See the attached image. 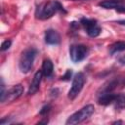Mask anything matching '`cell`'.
<instances>
[{"label": "cell", "instance_id": "6da1fadb", "mask_svg": "<svg viewBox=\"0 0 125 125\" xmlns=\"http://www.w3.org/2000/svg\"><path fill=\"white\" fill-rule=\"evenodd\" d=\"M57 13L66 14L63 6L57 0H51L46 3L40 4L35 11V17L39 20H47L53 17Z\"/></svg>", "mask_w": 125, "mask_h": 125}, {"label": "cell", "instance_id": "7a4b0ae2", "mask_svg": "<svg viewBox=\"0 0 125 125\" xmlns=\"http://www.w3.org/2000/svg\"><path fill=\"white\" fill-rule=\"evenodd\" d=\"M37 53H38L37 49L33 47L27 48L21 53L20 62H19V67L22 73H28L31 70V67L33 65Z\"/></svg>", "mask_w": 125, "mask_h": 125}, {"label": "cell", "instance_id": "3957f363", "mask_svg": "<svg viewBox=\"0 0 125 125\" xmlns=\"http://www.w3.org/2000/svg\"><path fill=\"white\" fill-rule=\"evenodd\" d=\"M94 105L93 104H87L84 107H82L81 109H79L78 111L74 112L73 114H71L67 120H66V124L67 125H74V124H78L83 122L84 120L88 119L94 112Z\"/></svg>", "mask_w": 125, "mask_h": 125}, {"label": "cell", "instance_id": "277c9868", "mask_svg": "<svg viewBox=\"0 0 125 125\" xmlns=\"http://www.w3.org/2000/svg\"><path fill=\"white\" fill-rule=\"evenodd\" d=\"M85 84V75L82 72H78L74 75L73 80H72V84L71 87L68 91L67 97L70 100H74L78 94L81 92V90L83 89V86Z\"/></svg>", "mask_w": 125, "mask_h": 125}, {"label": "cell", "instance_id": "5b68a950", "mask_svg": "<svg viewBox=\"0 0 125 125\" xmlns=\"http://www.w3.org/2000/svg\"><path fill=\"white\" fill-rule=\"evenodd\" d=\"M80 23L84 26L86 29L87 34L90 37H97L101 34L102 28L98 24V21L94 19H87V18H82L80 20Z\"/></svg>", "mask_w": 125, "mask_h": 125}, {"label": "cell", "instance_id": "8992f818", "mask_svg": "<svg viewBox=\"0 0 125 125\" xmlns=\"http://www.w3.org/2000/svg\"><path fill=\"white\" fill-rule=\"evenodd\" d=\"M88 55V48L85 45L78 44L72 45L69 48V57L73 62H79L83 61Z\"/></svg>", "mask_w": 125, "mask_h": 125}, {"label": "cell", "instance_id": "52a82bcc", "mask_svg": "<svg viewBox=\"0 0 125 125\" xmlns=\"http://www.w3.org/2000/svg\"><path fill=\"white\" fill-rule=\"evenodd\" d=\"M22 94H23V87L21 84L15 85L6 91L5 96H4L3 100L1 101V103H12V102L18 100Z\"/></svg>", "mask_w": 125, "mask_h": 125}, {"label": "cell", "instance_id": "ba28073f", "mask_svg": "<svg viewBox=\"0 0 125 125\" xmlns=\"http://www.w3.org/2000/svg\"><path fill=\"white\" fill-rule=\"evenodd\" d=\"M42 76H43L42 70H38V71L35 72V74L33 76V79H32L31 83L29 85V88H28V92H27L28 95H33L39 90L41 80H42Z\"/></svg>", "mask_w": 125, "mask_h": 125}, {"label": "cell", "instance_id": "9c48e42d", "mask_svg": "<svg viewBox=\"0 0 125 125\" xmlns=\"http://www.w3.org/2000/svg\"><path fill=\"white\" fill-rule=\"evenodd\" d=\"M45 42L49 45H58L61 42V36L55 29H47L45 31Z\"/></svg>", "mask_w": 125, "mask_h": 125}, {"label": "cell", "instance_id": "30bf717a", "mask_svg": "<svg viewBox=\"0 0 125 125\" xmlns=\"http://www.w3.org/2000/svg\"><path fill=\"white\" fill-rule=\"evenodd\" d=\"M115 97H116V94H112L111 92L101 94V96L98 100V104L101 105H108L110 104H113Z\"/></svg>", "mask_w": 125, "mask_h": 125}, {"label": "cell", "instance_id": "8fae6325", "mask_svg": "<svg viewBox=\"0 0 125 125\" xmlns=\"http://www.w3.org/2000/svg\"><path fill=\"white\" fill-rule=\"evenodd\" d=\"M42 73L45 77L47 78H50L52 77L53 73H54V64L52 62L51 60L47 59V60H44L43 63H42Z\"/></svg>", "mask_w": 125, "mask_h": 125}, {"label": "cell", "instance_id": "7c38bea8", "mask_svg": "<svg viewBox=\"0 0 125 125\" xmlns=\"http://www.w3.org/2000/svg\"><path fill=\"white\" fill-rule=\"evenodd\" d=\"M122 4H123L122 0H105V1L100 2L99 6L104 9H115Z\"/></svg>", "mask_w": 125, "mask_h": 125}, {"label": "cell", "instance_id": "4fadbf2b", "mask_svg": "<svg viewBox=\"0 0 125 125\" xmlns=\"http://www.w3.org/2000/svg\"><path fill=\"white\" fill-rule=\"evenodd\" d=\"M125 50V41H117L109 46V54L114 55L115 53L122 52Z\"/></svg>", "mask_w": 125, "mask_h": 125}, {"label": "cell", "instance_id": "5bb4252c", "mask_svg": "<svg viewBox=\"0 0 125 125\" xmlns=\"http://www.w3.org/2000/svg\"><path fill=\"white\" fill-rule=\"evenodd\" d=\"M114 107L115 109H123L125 108V95L120 93V94H116L115 100L113 102Z\"/></svg>", "mask_w": 125, "mask_h": 125}, {"label": "cell", "instance_id": "9a60e30c", "mask_svg": "<svg viewBox=\"0 0 125 125\" xmlns=\"http://www.w3.org/2000/svg\"><path fill=\"white\" fill-rule=\"evenodd\" d=\"M11 45H12V41H11L10 39L5 40V41L1 44V51H6V50H8V49L11 47Z\"/></svg>", "mask_w": 125, "mask_h": 125}, {"label": "cell", "instance_id": "2e32d148", "mask_svg": "<svg viewBox=\"0 0 125 125\" xmlns=\"http://www.w3.org/2000/svg\"><path fill=\"white\" fill-rule=\"evenodd\" d=\"M71 75H72V70H71V69H67L66 72H65V74L62 76V80H65V81H67V80L70 79Z\"/></svg>", "mask_w": 125, "mask_h": 125}, {"label": "cell", "instance_id": "e0dca14e", "mask_svg": "<svg viewBox=\"0 0 125 125\" xmlns=\"http://www.w3.org/2000/svg\"><path fill=\"white\" fill-rule=\"evenodd\" d=\"M50 109H51V105H50V104H47V105H45V106H43V107L41 108V110L39 111V113H40L41 115H45V114H47V113L50 111Z\"/></svg>", "mask_w": 125, "mask_h": 125}, {"label": "cell", "instance_id": "ac0fdd59", "mask_svg": "<svg viewBox=\"0 0 125 125\" xmlns=\"http://www.w3.org/2000/svg\"><path fill=\"white\" fill-rule=\"evenodd\" d=\"M115 10H116L118 13H125V6L120 5V6H118L117 8H115Z\"/></svg>", "mask_w": 125, "mask_h": 125}, {"label": "cell", "instance_id": "d6986e66", "mask_svg": "<svg viewBox=\"0 0 125 125\" xmlns=\"http://www.w3.org/2000/svg\"><path fill=\"white\" fill-rule=\"evenodd\" d=\"M118 62H119L120 64H123V65H125V56H122V57H120V58L118 59Z\"/></svg>", "mask_w": 125, "mask_h": 125}, {"label": "cell", "instance_id": "ffe728a7", "mask_svg": "<svg viewBox=\"0 0 125 125\" xmlns=\"http://www.w3.org/2000/svg\"><path fill=\"white\" fill-rule=\"evenodd\" d=\"M118 24H121V25H125V20H120V21H116Z\"/></svg>", "mask_w": 125, "mask_h": 125}, {"label": "cell", "instance_id": "44dd1931", "mask_svg": "<svg viewBox=\"0 0 125 125\" xmlns=\"http://www.w3.org/2000/svg\"><path fill=\"white\" fill-rule=\"evenodd\" d=\"M73 1H88V0H73Z\"/></svg>", "mask_w": 125, "mask_h": 125}]
</instances>
